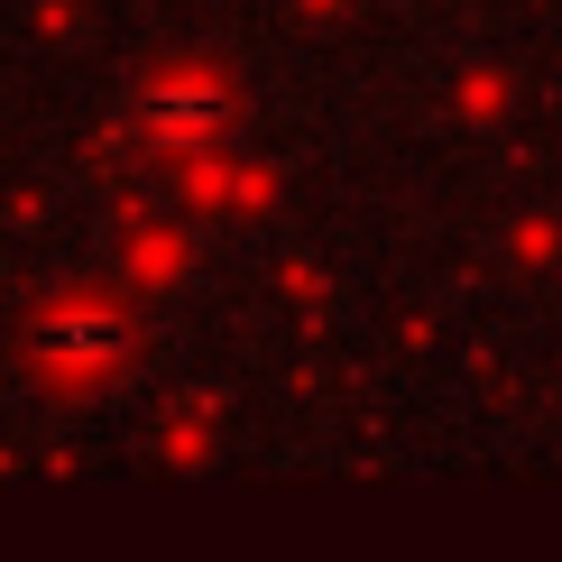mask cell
Returning <instances> with one entry per match:
<instances>
[{
    "mask_svg": "<svg viewBox=\"0 0 562 562\" xmlns=\"http://www.w3.org/2000/svg\"><path fill=\"white\" fill-rule=\"evenodd\" d=\"M148 130L167 138V148H194V138H213V130H222L213 83H167V92H148Z\"/></svg>",
    "mask_w": 562,
    "mask_h": 562,
    "instance_id": "obj_1",
    "label": "cell"
},
{
    "mask_svg": "<svg viewBox=\"0 0 562 562\" xmlns=\"http://www.w3.org/2000/svg\"><path fill=\"white\" fill-rule=\"evenodd\" d=\"M37 350H46V360H111L121 333H111V314H65V323L37 333Z\"/></svg>",
    "mask_w": 562,
    "mask_h": 562,
    "instance_id": "obj_2",
    "label": "cell"
}]
</instances>
